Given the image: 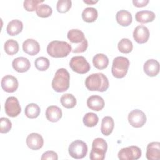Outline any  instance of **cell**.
Segmentation results:
<instances>
[{
	"instance_id": "9c48e42d",
	"label": "cell",
	"mask_w": 160,
	"mask_h": 160,
	"mask_svg": "<svg viewBox=\"0 0 160 160\" xmlns=\"http://www.w3.org/2000/svg\"><path fill=\"white\" fill-rule=\"evenodd\" d=\"M6 114L10 117L18 116L21 111L18 99L14 96H10L7 98L4 104Z\"/></svg>"
},
{
	"instance_id": "f1b7e54d",
	"label": "cell",
	"mask_w": 160,
	"mask_h": 160,
	"mask_svg": "<svg viewBox=\"0 0 160 160\" xmlns=\"http://www.w3.org/2000/svg\"><path fill=\"white\" fill-rule=\"evenodd\" d=\"M4 51L8 55H14L19 51V44L14 39L7 40L4 45Z\"/></svg>"
},
{
	"instance_id": "83f0119b",
	"label": "cell",
	"mask_w": 160,
	"mask_h": 160,
	"mask_svg": "<svg viewBox=\"0 0 160 160\" xmlns=\"http://www.w3.org/2000/svg\"><path fill=\"white\" fill-rule=\"evenodd\" d=\"M40 111V108L38 104L35 103H30L25 108L24 113L28 118L30 119H34L39 116Z\"/></svg>"
},
{
	"instance_id": "4dcf8cb0",
	"label": "cell",
	"mask_w": 160,
	"mask_h": 160,
	"mask_svg": "<svg viewBox=\"0 0 160 160\" xmlns=\"http://www.w3.org/2000/svg\"><path fill=\"white\" fill-rule=\"evenodd\" d=\"M83 123L87 127H94L99 121L98 115L94 112H88L83 117Z\"/></svg>"
},
{
	"instance_id": "cb8c5ba5",
	"label": "cell",
	"mask_w": 160,
	"mask_h": 160,
	"mask_svg": "<svg viewBox=\"0 0 160 160\" xmlns=\"http://www.w3.org/2000/svg\"><path fill=\"white\" fill-rule=\"evenodd\" d=\"M114 127L113 119L110 116H105L102 119L101 131L104 136H109L111 134Z\"/></svg>"
},
{
	"instance_id": "8fae6325",
	"label": "cell",
	"mask_w": 160,
	"mask_h": 160,
	"mask_svg": "<svg viewBox=\"0 0 160 160\" xmlns=\"http://www.w3.org/2000/svg\"><path fill=\"white\" fill-rule=\"evenodd\" d=\"M1 86L4 91L13 92L18 89L19 82L16 77L12 75H6L1 79Z\"/></svg>"
},
{
	"instance_id": "d4e9b609",
	"label": "cell",
	"mask_w": 160,
	"mask_h": 160,
	"mask_svg": "<svg viewBox=\"0 0 160 160\" xmlns=\"http://www.w3.org/2000/svg\"><path fill=\"white\" fill-rule=\"evenodd\" d=\"M92 63L96 68L100 70L104 69L109 64V59L105 54L99 53L93 57Z\"/></svg>"
},
{
	"instance_id": "1f68e13d",
	"label": "cell",
	"mask_w": 160,
	"mask_h": 160,
	"mask_svg": "<svg viewBox=\"0 0 160 160\" xmlns=\"http://www.w3.org/2000/svg\"><path fill=\"white\" fill-rule=\"evenodd\" d=\"M36 14L42 18H46L49 17L52 13V9L51 6L48 4H40L36 10Z\"/></svg>"
},
{
	"instance_id": "5b68a950",
	"label": "cell",
	"mask_w": 160,
	"mask_h": 160,
	"mask_svg": "<svg viewBox=\"0 0 160 160\" xmlns=\"http://www.w3.org/2000/svg\"><path fill=\"white\" fill-rule=\"evenodd\" d=\"M108 149L106 141L101 138H96L92 144L89 158L91 160H103Z\"/></svg>"
},
{
	"instance_id": "2e32d148",
	"label": "cell",
	"mask_w": 160,
	"mask_h": 160,
	"mask_svg": "<svg viewBox=\"0 0 160 160\" xmlns=\"http://www.w3.org/2000/svg\"><path fill=\"white\" fill-rule=\"evenodd\" d=\"M13 69L18 72H24L29 70L31 67L29 60L24 57L15 58L12 62Z\"/></svg>"
},
{
	"instance_id": "d6986e66",
	"label": "cell",
	"mask_w": 160,
	"mask_h": 160,
	"mask_svg": "<svg viewBox=\"0 0 160 160\" xmlns=\"http://www.w3.org/2000/svg\"><path fill=\"white\" fill-rule=\"evenodd\" d=\"M104 101L102 97L98 95H92L88 98L87 105L88 108L95 111H99L104 107Z\"/></svg>"
},
{
	"instance_id": "7402d4cb",
	"label": "cell",
	"mask_w": 160,
	"mask_h": 160,
	"mask_svg": "<svg viewBox=\"0 0 160 160\" xmlns=\"http://www.w3.org/2000/svg\"><path fill=\"white\" fill-rule=\"evenodd\" d=\"M156 18L154 12L148 10L140 11L136 12L135 15L136 20L140 23L145 24L152 22Z\"/></svg>"
},
{
	"instance_id": "836d02e7",
	"label": "cell",
	"mask_w": 160,
	"mask_h": 160,
	"mask_svg": "<svg viewBox=\"0 0 160 160\" xmlns=\"http://www.w3.org/2000/svg\"><path fill=\"white\" fill-rule=\"evenodd\" d=\"M72 2L71 0H59L57 2L56 9L60 13H65L69 11L71 8Z\"/></svg>"
},
{
	"instance_id": "9a60e30c",
	"label": "cell",
	"mask_w": 160,
	"mask_h": 160,
	"mask_svg": "<svg viewBox=\"0 0 160 160\" xmlns=\"http://www.w3.org/2000/svg\"><path fill=\"white\" fill-rule=\"evenodd\" d=\"M22 49L26 54L34 56L40 51V45L38 41L33 39H28L22 44Z\"/></svg>"
},
{
	"instance_id": "3957f363",
	"label": "cell",
	"mask_w": 160,
	"mask_h": 160,
	"mask_svg": "<svg viewBox=\"0 0 160 160\" xmlns=\"http://www.w3.org/2000/svg\"><path fill=\"white\" fill-rule=\"evenodd\" d=\"M70 75L69 72L64 68L57 70L52 81V87L58 92L67 91L69 88Z\"/></svg>"
},
{
	"instance_id": "ac0fdd59",
	"label": "cell",
	"mask_w": 160,
	"mask_h": 160,
	"mask_svg": "<svg viewBox=\"0 0 160 160\" xmlns=\"http://www.w3.org/2000/svg\"><path fill=\"white\" fill-rule=\"evenodd\" d=\"M146 158L148 160H158L160 158V143L151 142L146 148Z\"/></svg>"
},
{
	"instance_id": "4fadbf2b",
	"label": "cell",
	"mask_w": 160,
	"mask_h": 160,
	"mask_svg": "<svg viewBox=\"0 0 160 160\" xmlns=\"http://www.w3.org/2000/svg\"><path fill=\"white\" fill-rule=\"evenodd\" d=\"M26 144L31 149L38 150L43 146L44 139L39 134L32 132L26 138Z\"/></svg>"
},
{
	"instance_id": "5bb4252c",
	"label": "cell",
	"mask_w": 160,
	"mask_h": 160,
	"mask_svg": "<svg viewBox=\"0 0 160 160\" xmlns=\"http://www.w3.org/2000/svg\"><path fill=\"white\" fill-rule=\"evenodd\" d=\"M67 37L69 41L72 43L71 46L75 45L78 43L81 44L88 41V40L85 38L84 32L79 29H73L69 30L68 32Z\"/></svg>"
},
{
	"instance_id": "8d00e7d4",
	"label": "cell",
	"mask_w": 160,
	"mask_h": 160,
	"mask_svg": "<svg viewBox=\"0 0 160 160\" xmlns=\"http://www.w3.org/2000/svg\"><path fill=\"white\" fill-rule=\"evenodd\" d=\"M58 159V154L53 151H48L44 152L41 158V160H57Z\"/></svg>"
},
{
	"instance_id": "f546056e",
	"label": "cell",
	"mask_w": 160,
	"mask_h": 160,
	"mask_svg": "<svg viewBox=\"0 0 160 160\" xmlns=\"http://www.w3.org/2000/svg\"><path fill=\"white\" fill-rule=\"evenodd\" d=\"M119 51L124 54H128L132 51L133 49L132 42L127 38H123L118 43V45Z\"/></svg>"
},
{
	"instance_id": "44dd1931",
	"label": "cell",
	"mask_w": 160,
	"mask_h": 160,
	"mask_svg": "<svg viewBox=\"0 0 160 160\" xmlns=\"http://www.w3.org/2000/svg\"><path fill=\"white\" fill-rule=\"evenodd\" d=\"M116 19L118 23L122 26H128L132 21L131 14L126 10H120L116 15Z\"/></svg>"
},
{
	"instance_id": "7c38bea8",
	"label": "cell",
	"mask_w": 160,
	"mask_h": 160,
	"mask_svg": "<svg viewBox=\"0 0 160 160\" xmlns=\"http://www.w3.org/2000/svg\"><path fill=\"white\" fill-rule=\"evenodd\" d=\"M133 38L135 41L138 44L146 42L149 38V29L143 25L136 26L133 32Z\"/></svg>"
},
{
	"instance_id": "4316f807",
	"label": "cell",
	"mask_w": 160,
	"mask_h": 160,
	"mask_svg": "<svg viewBox=\"0 0 160 160\" xmlns=\"http://www.w3.org/2000/svg\"><path fill=\"white\" fill-rule=\"evenodd\" d=\"M60 101L63 107L67 109L73 108L76 104V99L74 95L69 93L62 94L60 98Z\"/></svg>"
},
{
	"instance_id": "603a6c76",
	"label": "cell",
	"mask_w": 160,
	"mask_h": 160,
	"mask_svg": "<svg viewBox=\"0 0 160 160\" xmlns=\"http://www.w3.org/2000/svg\"><path fill=\"white\" fill-rule=\"evenodd\" d=\"M23 29L22 22L18 19L11 21L6 28L7 32L10 36H16L19 34Z\"/></svg>"
},
{
	"instance_id": "8992f818",
	"label": "cell",
	"mask_w": 160,
	"mask_h": 160,
	"mask_svg": "<svg viewBox=\"0 0 160 160\" xmlns=\"http://www.w3.org/2000/svg\"><path fill=\"white\" fill-rule=\"evenodd\" d=\"M68 151L72 158L77 159H82L88 152V146L81 140H75L70 144Z\"/></svg>"
},
{
	"instance_id": "7a4b0ae2",
	"label": "cell",
	"mask_w": 160,
	"mask_h": 160,
	"mask_svg": "<svg viewBox=\"0 0 160 160\" xmlns=\"http://www.w3.org/2000/svg\"><path fill=\"white\" fill-rule=\"evenodd\" d=\"M72 48L66 41H52L47 46L48 54L52 58H64L69 55Z\"/></svg>"
},
{
	"instance_id": "277c9868",
	"label": "cell",
	"mask_w": 160,
	"mask_h": 160,
	"mask_svg": "<svg viewBox=\"0 0 160 160\" xmlns=\"http://www.w3.org/2000/svg\"><path fill=\"white\" fill-rule=\"evenodd\" d=\"M129 61L127 58L123 56L116 57L112 62L111 72L114 77L118 79L124 78L128 71Z\"/></svg>"
},
{
	"instance_id": "30bf717a",
	"label": "cell",
	"mask_w": 160,
	"mask_h": 160,
	"mask_svg": "<svg viewBox=\"0 0 160 160\" xmlns=\"http://www.w3.org/2000/svg\"><path fill=\"white\" fill-rule=\"evenodd\" d=\"M128 121L132 127L141 128L145 124L146 116L141 110L134 109L128 114Z\"/></svg>"
},
{
	"instance_id": "6da1fadb",
	"label": "cell",
	"mask_w": 160,
	"mask_h": 160,
	"mask_svg": "<svg viewBox=\"0 0 160 160\" xmlns=\"http://www.w3.org/2000/svg\"><path fill=\"white\" fill-rule=\"evenodd\" d=\"M85 85L89 91L104 92L108 89L109 83L108 78L103 73L98 72L88 76L85 80Z\"/></svg>"
},
{
	"instance_id": "e575fe53",
	"label": "cell",
	"mask_w": 160,
	"mask_h": 160,
	"mask_svg": "<svg viewBox=\"0 0 160 160\" xmlns=\"http://www.w3.org/2000/svg\"><path fill=\"white\" fill-rule=\"evenodd\" d=\"M43 1H36V0H26L24 1V8L27 11H34L37 9L38 7L41 3H42Z\"/></svg>"
},
{
	"instance_id": "d6a6232c",
	"label": "cell",
	"mask_w": 160,
	"mask_h": 160,
	"mask_svg": "<svg viewBox=\"0 0 160 160\" xmlns=\"http://www.w3.org/2000/svg\"><path fill=\"white\" fill-rule=\"evenodd\" d=\"M49 61L47 58L41 56L38 58L34 61V65L36 68L41 71H44L47 70L49 67Z\"/></svg>"
},
{
	"instance_id": "e0dca14e",
	"label": "cell",
	"mask_w": 160,
	"mask_h": 160,
	"mask_svg": "<svg viewBox=\"0 0 160 160\" xmlns=\"http://www.w3.org/2000/svg\"><path fill=\"white\" fill-rule=\"evenodd\" d=\"M143 69L144 72L148 76H156L159 72V63L157 60L148 59L145 62Z\"/></svg>"
},
{
	"instance_id": "f35d334b",
	"label": "cell",
	"mask_w": 160,
	"mask_h": 160,
	"mask_svg": "<svg viewBox=\"0 0 160 160\" xmlns=\"http://www.w3.org/2000/svg\"><path fill=\"white\" fill-rule=\"evenodd\" d=\"M83 2L88 4H94L97 3L98 1H83Z\"/></svg>"
},
{
	"instance_id": "52a82bcc",
	"label": "cell",
	"mask_w": 160,
	"mask_h": 160,
	"mask_svg": "<svg viewBox=\"0 0 160 160\" xmlns=\"http://www.w3.org/2000/svg\"><path fill=\"white\" fill-rule=\"evenodd\" d=\"M69 66L73 71L81 74H86L91 68L89 62L86 58L82 56L72 57L70 60Z\"/></svg>"
},
{
	"instance_id": "d590c367",
	"label": "cell",
	"mask_w": 160,
	"mask_h": 160,
	"mask_svg": "<svg viewBox=\"0 0 160 160\" xmlns=\"http://www.w3.org/2000/svg\"><path fill=\"white\" fill-rule=\"evenodd\" d=\"M12 127V123L11 121L4 117H2L0 119V132L1 133L5 134L8 132Z\"/></svg>"
},
{
	"instance_id": "ba28073f",
	"label": "cell",
	"mask_w": 160,
	"mask_h": 160,
	"mask_svg": "<svg viewBox=\"0 0 160 160\" xmlns=\"http://www.w3.org/2000/svg\"><path fill=\"white\" fill-rule=\"evenodd\" d=\"M141 156V149L136 146H130L122 148L118 152V158L121 160H136Z\"/></svg>"
},
{
	"instance_id": "ffe728a7",
	"label": "cell",
	"mask_w": 160,
	"mask_h": 160,
	"mask_svg": "<svg viewBox=\"0 0 160 160\" xmlns=\"http://www.w3.org/2000/svg\"><path fill=\"white\" fill-rule=\"evenodd\" d=\"M62 116V110L56 106H48L46 110V117L51 122H55L58 121Z\"/></svg>"
},
{
	"instance_id": "484cf974",
	"label": "cell",
	"mask_w": 160,
	"mask_h": 160,
	"mask_svg": "<svg viewBox=\"0 0 160 160\" xmlns=\"http://www.w3.org/2000/svg\"><path fill=\"white\" fill-rule=\"evenodd\" d=\"M81 16L85 22L91 23L94 22L97 19L98 12L94 8L88 7L83 10Z\"/></svg>"
},
{
	"instance_id": "74e56055",
	"label": "cell",
	"mask_w": 160,
	"mask_h": 160,
	"mask_svg": "<svg viewBox=\"0 0 160 160\" xmlns=\"http://www.w3.org/2000/svg\"><path fill=\"white\" fill-rule=\"evenodd\" d=\"M132 3H133L134 6L140 8V7L146 6L149 3V1L148 0H140V1L133 0Z\"/></svg>"
}]
</instances>
